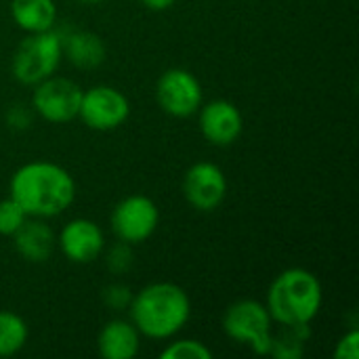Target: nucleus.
<instances>
[{"instance_id":"obj_20","label":"nucleus","mask_w":359,"mask_h":359,"mask_svg":"<svg viewBox=\"0 0 359 359\" xmlns=\"http://www.w3.org/2000/svg\"><path fill=\"white\" fill-rule=\"evenodd\" d=\"M105 261H107L109 271H114V273H126V271L130 269V265H133V250H130V244L118 240V244L111 246V248L107 250V259H105Z\"/></svg>"},{"instance_id":"obj_4","label":"nucleus","mask_w":359,"mask_h":359,"mask_svg":"<svg viewBox=\"0 0 359 359\" xmlns=\"http://www.w3.org/2000/svg\"><path fill=\"white\" fill-rule=\"evenodd\" d=\"M63 59L61 34L55 29L27 34V38L17 46L11 69L17 82L25 86H36L38 82L50 78Z\"/></svg>"},{"instance_id":"obj_25","label":"nucleus","mask_w":359,"mask_h":359,"mask_svg":"<svg viewBox=\"0 0 359 359\" xmlns=\"http://www.w3.org/2000/svg\"><path fill=\"white\" fill-rule=\"evenodd\" d=\"M80 2H86V4H97V2H101V0H80Z\"/></svg>"},{"instance_id":"obj_22","label":"nucleus","mask_w":359,"mask_h":359,"mask_svg":"<svg viewBox=\"0 0 359 359\" xmlns=\"http://www.w3.org/2000/svg\"><path fill=\"white\" fill-rule=\"evenodd\" d=\"M359 358V330L351 328L345 332L337 347H334V359H358Z\"/></svg>"},{"instance_id":"obj_11","label":"nucleus","mask_w":359,"mask_h":359,"mask_svg":"<svg viewBox=\"0 0 359 359\" xmlns=\"http://www.w3.org/2000/svg\"><path fill=\"white\" fill-rule=\"evenodd\" d=\"M198 126L208 143L217 147H227L240 139L244 130V116L236 103L227 99H212L200 105Z\"/></svg>"},{"instance_id":"obj_15","label":"nucleus","mask_w":359,"mask_h":359,"mask_svg":"<svg viewBox=\"0 0 359 359\" xmlns=\"http://www.w3.org/2000/svg\"><path fill=\"white\" fill-rule=\"evenodd\" d=\"M61 48L63 57L80 69H95L107 57V48L101 36L88 29H74L67 36H61Z\"/></svg>"},{"instance_id":"obj_21","label":"nucleus","mask_w":359,"mask_h":359,"mask_svg":"<svg viewBox=\"0 0 359 359\" xmlns=\"http://www.w3.org/2000/svg\"><path fill=\"white\" fill-rule=\"evenodd\" d=\"M130 299H133V292H130V288L124 286V284H109V286L103 290V301H105V305L111 307V309H116V311L128 307V305H130Z\"/></svg>"},{"instance_id":"obj_6","label":"nucleus","mask_w":359,"mask_h":359,"mask_svg":"<svg viewBox=\"0 0 359 359\" xmlns=\"http://www.w3.org/2000/svg\"><path fill=\"white\" fill-rule=\"evenodd\" d=\"M160 225L158 204L141 194L126 196L111 210V231L120 242L130 246L149 240Z\"/></svg>"},{"instance_id":"obj_1","label":"nucleus","mask_w":359,"mask_h":359,"mask_svg":"<svg viewBox=\"0 0 359 359\" xmlns=\"http://www.w3.org/2000/svg\"><path fill=\"white\" fill-rule=\"evenodd\" d=\"M8 191L27 217L53 219L74 204L76 181L63 166L48 160H34L13 172Z\"/></svg>"},{"instance_id":"obj_10","label":"nucleus","mask_w":359,"mask_h":359,"mask_svg":"<svg viewBox=\"0 0 359 359\" xmlns=\"http://www.w3.org/2000/svg\"><path fill=\"white\" fill-rule=\"evenodd\" d=\"M183 196L191 208L212 212L227 198V177L212 162H196L183 177Z\"/></svg>"},{"instance_id":"obj_2","label":"nucleus","mask_w":359,"mask_h":359,"mask_svg":"<svg viewBox=\"0 0 359 359\" xmlns=\"http://www.w3.org/2000/svg\"><path fill=\"white\" fill-rule=\"evenodd\" d=\"M128 313L141 337L168 341L187 326L191 318V299L179 284L154 282L133 294Z\"/></svg>"},{"instance_id":"obj_17","label":"nucleus","mask_w":359,"mask_h":359,"mask_svg":"<svg viewBox=\"0 0 359 359\" xmlns=\"http://www.w3.org/2000/svg\"><path fill=\"white\" fill-rule=\"evenodd\" d=\"M27 337L29 330L25 320L15 311L0 309V358L17 355L25 347Z\"/></svg>"},{"instance_id":"obj_14","label":"nucleus","mask_w":359,"mask_h":359,"mask_svg":"<svg viewBox=\"0 0 359 359\" xmlns=\"http://www.w3.org/2000/svg\"><path fill=\"white\" fill-rule=\"evenodd\" d=\"M97 351L103 359H135L141 351V332L130 320H111L97 337Z\"/></svg>"},{"instance_id":"obj_13","label":"nucleus","mask_w":359,"mask_h":359,"mask_svg":"<svg viewBox=\"0 0 359 359\" xmlns=\"http://www.w3.org/2000/svg\"><path fill=\"white\" fill-rule=\"evenodd\" d=\"M13 244L17 255L27 263H44L57 248V236L46 219L27 217L25 223L15 231Z\"/></svg>"},{"instance_id":"obj_12","label":"nucleus","mask_w":359,"mask_h":359,"mask_svg":"<svg viewBox=\"0 0 359 359\" xmlns=\"http://www.w3.org/2000/svg\"><path fill=\"white\" fill-rule=\"evenodd\" d=\"M57 246L67 261L76 265H86L103 255L105 236L95 221L80 217V219H72L61 227L57 236Z\"/></svg>"},{"instance_id":"obj_19","label":"nucleus","mask_w":359,"mask_h":359,"mask_svg":"<svg viewBox=\"0 0 359 359\" xmlns=\"http://www.w3.org/2000/svg\"><path fill=\"white\" fill-rule=\"evenodd\" d=\"M25 219H27V215L11 196L0 200V236L13 238L15 231L25 223Z\"/></svg>"},{"instance_id":"obj_3","label":"nucleus","mask_w":359,"mask_h":359,"mask_svg":"<svg viewBox=\"0 0 359 359\" xmlns=\"http://www.w3.org/2000/svg\"><path fill=\"white\" fill-rule=\"evenodd\" d=\"M324 305L320 278L305 267H288L273 278L267 290L265 307L273 324L282 328L309 326Z\"/></svg>"},{"instance_id":"obj_18","label":"nucleus","mask_w":359,"mask_h":359,"mask_svg":"<svg viewBox=\"0 0 359 359\" xmlns=\"http://www.w3.org/2000/svg\"><path fill=\"white\" fill-rule=\"evenodd\" d=\"M170 341V339H168ZM215 355L212 349L208 345H204L198 339H179V341H170L162 351V359H210Z\"/></svg>"},{"instance_id":"obj_9","label":"nucleus","mask_w":359,"mask_h":359,"mask_svg":"<svg viewBox=\"0 0 359 359\" xmlns=\"http://www.w3.org/2000/svg\"><path fill=\"white\" fill-rule=\"evenodd\" d=\"M156 101L160 109L172 118H189L204 103L200 80L183 67L166 69L156 82Z\"/></svg>"},{"instance_id":"obj_5","label":"nucleus","mask_w":359,"mask_h":359,"mask_svg":"<svg viewBox=\"0 0 359 359\" xmlns=\"http://www.w3.org/2000/svg\"><path fill=\"white\" fill-rule=\"evenodd\" d=\"M223 332L259 355H269L273 345V320L265 303L242 299L231 303L223 316Z\"/></svg>"},{"instance_id":"obj_24","label":"nucleus","mask_w":359,"mask_h":359,"mask_svg":"<svg viewBox=\"0 0 359 359\" xmlns=\"http://www.w3.org/2000/svg\"><path fill=\"white\" fill-rule=\"evenodd\" d=\"M141 2H143L149 11H158V13H160V11H168L170 6H175L177 0H141Z\"/></svg>"},{"instance_id":"obj_8","label":"nucleus","mask_w":359,"mask_h":359,"mask_svg":"<svg viewBox=\"0 0 359 359\" xmlns=\"http://www.w3.org/2000/svg\"><path fill=\"white\" fill-rule=\"evenodd\" d=\"M80 99L82 88L74 80L53 74L34 86L32 107L42 120L50 124H67L78 118Z\"/></svg>"},{"instance_id":"obj_7","label":"nucleus","mask_w":359,"mask_h":359,"mask_svg":"<svg viewBox=\"0 0 359 359\" xmlns=\"http://www.w3.org/2000/svg\"><path fill=\"white\" fill-rule=\"evenodd\" d=\"M130 116L128 97L116 86L97 84L88 90H82L78 118L93 130H116Z\"/></svg>"},{"instance_id":"obj_16","label":"nucleus","mask_w":359,"mask_h":359,"mask_svg":"<svg viewBox=\"0 0 359 359\" xmlns=\"http://www.w3.org/2000/svg\"><path fill=\"white\" fill-rule=\"evenodd\" d=\"M11 17L27 34L55 29L57 4L55 0H11Z\"/></svg>"},{"instance_id":"obj_23","label":"nucleus","mask_w":359,"mask_h":359,"mask_svg":"<svg viewBox=\"0 0 359 359\" xmlns=\"http://www.w3.org/2000/svg\"><path fill=\"white\" fill-rule=\"evenodd\" d=\"M6 122L13 126V128H27L29 126V122H32V116H29V109H25L23 105H15V107H11L8 109V114H6Z\"/></svg>"}]
</instances>
